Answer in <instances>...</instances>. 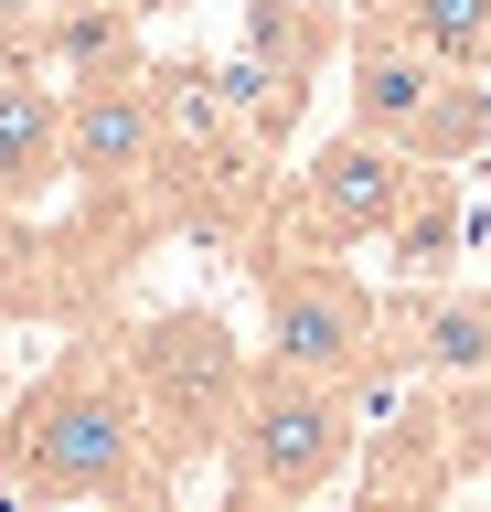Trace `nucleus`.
<instances>
[{
    "instance_id": "1",
    "label": "nucleus",
    "mask_w": 491,
    "mask_h": 512,
    "mask_svg": "<svg viewBox=\"0 0 491 512\" xmlns=\"http://www.w3.org/2000/svg\"><path fill=\"white\" fill-rule=\"evenodd\" d=\"M182 470L150 438V406L129 384V352L107 320H86L33 384H11L0 406V502H171Z\"/></svg>"
},
{
    "instance_id": "2",
    "label": "nucleus",
    "mask_w": 491,
    "mask_h": 512,
    "mask_svg": "<svg viewBox=\"0 0 491 512\" xmlns=\"http://www.w3.org/2000/svg\"><path fill=\"white\" fill-rule=\"evenodd\" d=\"M257 267V320L267 342L257 363H289V374H321L342 395H385V288L353 278V256H310V246H246Z\"/></svg>"
},
{
    "instance_id": "3",
    "label": "nucleus",
    "mask_w": 491,
    "mask_h": 512,
    "mask_svg": "<svg viewBox=\"0 0 491 512\" xmlns=\"http://www.w3.org/2000/svg\"><path fill=\"white\" fill-rule=\"evenodd\" d=\"M342 96H353L363 139L406 150L417 171H459V160L491 150V86L481 75H449L438 54H417L374 11H353V32H342Z\"/></svg>"
},
{
    "instance_id": "4",
    "label": "nucleus",
    "mask_w": 491,
    "mask_h": 512,
    "mask_svg": "<svg viewBox=\"0 0 491 512\" xmlns=\"http://www.w3.org/2000/svg\"><path fill=\"white\" fill-rule=\"evenodd\" d=\"M353 448H363V395H342V384H321V374H289V363H257L214 459H225V480H246L257 502L310 512L331 480L353 470Z\"/></svg>"
},
{
    "instance_id": "5",
    "label": "nucleus",
    "mask_w": 491,
    "mask_h": 512,
    "mask_svg": "<svg viewBox=\"0 0 491 512\" xmlns=\"http://www.w3.org/2000/svg\"><path fill=\"white\" fill-rule=\"evenodd\" d=\"M118 352H129V384H139V406H150L161 459L171 470L214 459L225 427H235V395H246V374H257V352L235 342V320L203 310V299H182V310L118 320Z\"/></svg>"
},
{
    "instance_id": "6",
    "label": "nucleus",
    "mask_w": 491,
    "mask_h": 512,
    "mask_svg": "<svg viewBox=\"0 0 491 512\" xmlns=\"http://www.w3.org/2000/svg\"><path fill=\"white\" fill-rule=\"evenodd\" d=\"M161 171H171L161 75H150V64L75 75V86H65V192L86 203V214H107V224H139V235H161V224H171Z\"/></svg>"
},
{
    "instance_id": "7",
    "label": "nucleus",
    "mask_w": 491,
    "mask_h": 512,
    "mask_svg": "<svg viewBox=\"0 0 491 512\" xmlns=\"http://www.w3.org/2000/svg\"><path fill=\"white\" fill-rule=\"evenodd\" d=\"M406 192H417V160L385 150V139H321V150L299 160L289 182L267 192V214L246 246H310V256H353V246H385V224L406 214Z\"/></svg>"
},
{
    "instance_id": "8",
    "label": "nucleus",
    "mask_w": 491,
    "mask_h": 512,
    "mask_svg": "<svg viewBox=\"0 0 491 512\" xmlns=\"http://www.w3.org/2000/svg\"><path fill=\"white\" fill-rule=\"evenodd\" d=\"M331 54H342V22H331L321 0H246V32L214 64V96L235 107V128L257 150H289V128H299V107H310Z\"/></svg>"
},
{
    "instance_id": "9",
    "label": "nucleus",
    "mask_w": 491,
    "mask_h": 512,
    "mask_svg": "<svg viewBox=\"0 0 491 512\" xmlns=\"http://www.w3.org/2000/svg\"><path fill=\"white\" fill-rule=\"evenodd\" d=\"M385 374L395 384H491V288L395 278L385 288Z\"/></svg>"
},
{
    "instance_id": "10",
    "label": "nucleus",
    "mask_w": 491,
    "mask_h": 512,
    "mask_svg": "<svg viewBox=\"0 0 491 512\" xmlns=\"http://www.w3.org/2000/svg\"><path fill=\"white\" fill-rule=\"evenodd\" d=\"M459 438H449V406H438V384L406 395L385 427H363L353 448V502L342 512H449L459 502Z\"/></svg>"
},
{
    "instance_id": "11",
    "label": "nucleus",
    "mask_w": 491,
    "mask_h": 512,
    "mask_svg": "<svg viewBox=\"0 0 491 512\" xmlns=\"http://www.w3.org/2000/svg\"><path fill=\"white\" fill-rule=\"evenodd\" d=\"M65 182V96L33 64H0V214H33Z\"/></svg>"
},
{
    "instance_id": "12",
    "label": "nucleus",
    "mask_w": 491,
    "mask_h": 512,
    "mask_svg": "<svg viewBox=\"0 0 491 512\" xmlns=\"http://www.w3.org/2000/svg\"><path fill=\"white\" fill-rule=\"evenodd\" d=\"M374 22H395L417 54H438L449 75H491V0H363Z\"/></svg>"
},
{
    "instance_id": "13",
    "label": "nucleus",
    "mask_w": 491,
    "mask_h": 512,
    "mask_svg": "<svg viewBox=\"0 0 491 512\" xmlns=\"http://www.w3.org/2000/svg\"><path fill=\"white\" fill-rule=\"evenodd\" d=\"M385 256H395V278H449L459 267V171H417L406 214L385 224Z\"/></svg>"
},
{
    "instance_id": "14",
    "label": "nucleus",
    "mask_w": 491,
    "mask_h": 512,
    "mask_svg": "<svg viewBox=\"0 0 491 512\" xmlns=\"http://www.w3.org/2000/svg\"><path fill=\"white\" fill-rule=\"evenodd\" d=\"M225 512H278V502H257V491H246V480H225Z\"/></svg>"
},
{
    "instance_id": "15",
    "label": "nucleus",
    "mask_w": 491,
    "mask_h": 512,
    "mask_svg": "<svg viewBox=\"0 0 491 512\" xmlns=\"http://www.w3.org/2000/svg\"><path fill=\"white\" fill-rule=\"evenodd\" d=\"M0 406H11V363H0Z\"/></svg>"
},
{
    "instance_id": "16",
    "label": "nucleus",
    "mask_w": 491,
    "mask_h": 512,
    "mask_svg": "<svg viewBox=\"0 0 491 512\" xmlns=\"http://www.w3.org/2000/svg\"><path fill=\"white\" fill-rule=\"evenodd\" d=\"M481 256H491V214H481Z\"/></svg>"
},
{
    "instance_id": "17",
    "label": "nucleus",
    "mask_w": 491,
    "mask_h": 512,
    "mask_svg": "<svg viewBox=\"0 0 491 512\" xmlns=\"http://www.w3.org/2000/svg\"><path fill=\"white\" fill-rule=\"evenodd\" d=\"M0 331H11V320H0Z\"/></svg>"
}]
</instances>
